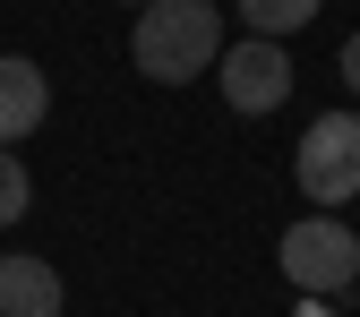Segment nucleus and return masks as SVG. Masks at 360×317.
Here are the masks:
<instances>
[{"label": "nucleus", "instance_id": "obj_1", "mask_svg": "<svg viewBox=\"0 0 360 317\" xmlns=\"http://www.w3.org/2000/svg\"><path fill=\"white\" fill-rule=\"evenodd\" d=\"M129 60H138L155 86H189L198 69H214L223 60L214 0H155V9H138V26H129Z\"/></svg>", "mask_w": 360, "mask_h": 317}, {"label": "nucleus", "instance_id": "obj_2", "mask_svg": "<svg viewBox=\"0 0 360 317\" xmlns=\"http://www.w3.org/2000/svg\"><path fill=\"white\" fill-rule=\"evenodd\" d=\"M292 180L309 206H343L360 198V112H318L300 129V155H292Z\"/></svg>", "mask_w": 360, "mask_h": 317}, {"label": "nucleus", "instance_id": "obj_3", "mask_svg": "<svg viewBox=\"0 0 360 317\" xmlns=\"http://www.w3.org/2000/svg\"><path fill=\"white\" fill-rule=\"evenodd\" d=\"M275 257H283V275H292L300 292H318V300L360 283V232H343L335 214H309V223H292Z\"/></svg>", "mask_w": 360, "mask_h": 317}, {"label": "nucleus", "instance_id": "obj_4", "mask_svg": "<svg viewBox=\"0 0 360 317\" xmlns=\"http://www.w3.org/2000/svg\"><path fill=\"white\" fill-rule=\"evenodd\" d=\"M223 69V103H232L240 120H266V112H283V95H292V60H283V43H232V52L214 60Z\"/></svg>", "mask_w": 360, "mask_h": 317}, {"label": "nucleus", "instance_id": "obj_5", "mask_svg": "<svg viewBox=\"0 0 360 317\" xmlns=\"http://www.w3.org/2000/svg\"><path fill=\"white\" fill-rule=\"evenodd\" d=\"M43 112H52V86H43L34 60L0 52V146H18L26 129H43Z\"/></svg>", "mask_w": 360, "mask_h": 317}, {"label": "nucleus", "instance_id": "obj_6", "mask_svg": "<svg viewBox=\"0 0 360 317\" xmlns=\"http://www.w3.org/2000/svg\"><path fill=\"white\" fill-rule=\"evenodd\" d=\"M0 317H60V275L43 257H0Z\"/></svg>", "mask_w": 360, "mask_h": 317}, {"label": "nucleus", "instance_id": "obj_7", "mask_svg": "<svg viewBox=\"0 0 360 317\" xmlns=\"http://www.w3.org/2000/svg\"><path fill=\"white\" fill-rule=\"evenodd\" d=\"M309 18H318V0H240V26H257V43H283Z\"/></svg>", "mask_w": 360, "mask_h": 317}, {"label": "nucleus", "instance_id": "obj_8", "mask_svg": "<svg viewBox=\"0 0 360 317\" xmlns=\"http://www.w3.org/2000/svg\"><path fill=\"white\" fill-rule=\"evenodd\" d=\"M26 206H34V180H26V163H18L9 146H0V223H18Z\"/></svg>", "mask_w": 360, "mask_h": 317}, {"label": "nucleus", "instance_id": "obj_9", "mask_svg": "<svg viewBox=\"0 0 360 317\" xmlns=\"http://www.w3.org/2000/svg\"><path fill=\"white\" fill-rule=\"evenodd\" d=\"M343 86H352V95H360V34L343 43Z\"/></svg>", "mask_w": 360, "mask_h": 317}, {"label": "nucleus", "instance_id": "obj_10", "mask_svg": "<svg viewBox=\"0 0 360 317\" xmlns=\"http://www.w3.org/2000/svg\"><path fill=\"white\" fill-rule=\"evenodd\" d=\"M138 9H155V0H138Z\"/></svg>", "mask_w": 360, "mask_h": 317}, {"label": "nucleus", "instance_id": "obj_11", "mask_svg": "<svg viewBox=\"0 0 360 317\" xmlns=\"http://www.w3.org/2000/svg\"><path fill=\"white\" fill-rule=\"evenodd\" d=\"M309 317H318V309H309Z\"/></svg>", "mask_w": 360, "mask_h": 317}, {"label": "nucleus", "instance_id": "obj_12", "mask_svg": "<svg viewBox=\"0 0 360 317\" xmlns=\"http://www.w3.org/2000/svg\"><path fill=\"white\" fill-rule=\"evenodd\" d=\"M352 292H360V283H352Z\"/></svg>", "mask_w": 360, "mask_h": 317}]
</instances>
